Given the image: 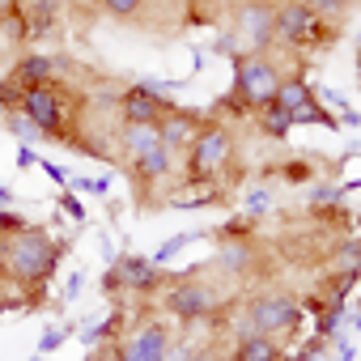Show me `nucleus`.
<instances>
[{"mask_svg": "<svg viewBox=\"0 0 361 361\" xmlns=\"http://www.w3.org/2000/svg\"><path fill=\"white\" fill-rule=\"evenodd\" d=\"M272 22H276V9H268V5H247V9H238V30H247L255 47H264V43L272 39Z\"/></svg>", "mask_w": 361, "mask_h": 361, "instance_id": "nucleus-11", "label": "nucleus"}, {"mask_svg": "<svg viewBox=\"0 0 361 361\" xmlns=\"http://www.w3.org/2000/svg\"><path fill=\"white\" fill-rule=\"evenodd\" d=\"M0 268H5V247H0Z\"/></svg>", "mask_w": 361, "mask_h": 361, "instance_id": "nucleus-34", "label": "nucleus"}, {"mask_svg": "<svg viewBox=\"0 0 361 361\" xmlns=\"http://www.w3.org/2000/svg\"><path fill=\"white\" fill-rule=\"evenodd\" d=\"M166 357H170V331L161 323H149V327L132 331L115 348V361H166Z\"/></svg>", "mask_w": 361, "mask_h": 361, "instance_id": "nucleus-5", "label": "nucleus"}, {"mask_svg": "<svg viewBox=\"0 0 361 361\" xmlns=\"http://www.w3.org/2000/svg\"><path fill=\"white\" fill-rule=\"evenodd\" d=\"M111 361H115V357H111Z\"/></svg>", "mask_w": 361, "mask_h": 361, "instance_id": "nucleus-37", "label": "nucleus"}, {"mask_svg": "<svg viewBox=\"0 0 361 361\" xmlns=\"http://www.w3.org/2000/svg\"><path fill=\"white\" fill-rule=\"evenodd\" d=\"M357 327H361V314H357Z\"/></svg>", "mask_w": 361, "mask_h": 361, "instance_id": "nucleus-36", "label": "nucleus"}, {"mask_svg": "<svg viewBox=\"0 0 361 361\" xmlns=\"http://www.w3.org/2000/svg\"><path fill=\"white\" fill-rule=\"evenodd\" d=\"M336 259H340V268H344L348 276H357V272H361V243H344Z\"/></svg>", "mask_w": 361, "mask_h": 361, "instance_id": "nucleus-21", "label": "nucleus"}, {"mask_svg": "<svg viewBox=\"0 0 361 361\" xmlns=\"http://www.w3.org/2000/svg\"><path fill=\"white\" fill-rule=\"evenodd\" d=\"M293 361H323V344L314 340V344H310V348H306L302 357H293Z\"/></svg>", "mask_w": 361, "mask_h": 361, "instance_id": "nucleus-28", "label": "nucleus"}, {"mask_svg": "<svg viewBox=\"0 0 361 361\" xmlns=\"http://www.w3.org/2000/svg\"><path fill=\"white\" fill-rule=\"evenodd\" d=\"M340 323H344V298H336V302L327 306V314L319 319V336H331Z\"/></svg>", "mask_w": 361, "mask_h": 361, "instance_id": "nucleus-20", "label": "nucleus"}, {"mask_svg": "<svg viewBox=\"0 0 361 361\" xmlns=\"http://www.w3.org/2000/svg\"><path fill=\"white\" fill-rule=\"evenodd\" d=\"M30 361H43V357H30Z\"/></svg>", "mask_w": 361, "mask_h": 361, "instance_id": "nucleus-35", "label": "nucleus"}, {"mask_svg": "<svg viewBox=\"0 0 361 361\" xmlns=\"http://www.w3.org/2000/svg\"><path fill=\"white\" fill-rule=\"evenodd\" d=\"M64 94L56 90V85H39V90H26V98H22V115L39 128V132H64Z\"/></svg>", "mask_w": 361, "mask_h": 361, "instance_id": "nucleus-3", "label": "nucleus"}, {"mask_svg": "<svg viewBox=\"0 0 361 361\" xmlns=\"http://www.w3.org/2000/svg\"><path fill=\"white\" fill-rule=\"evenodd\" d=\"M9 128H13V136H22V140H39V136H43V132H39L22 111H13V115H9Z\"/></svg>", "mask_w": 361, "mask_h": 361, "instance_id": "nucleus-23", "label": "nucleus"}, {"mask_svg": "<svg viewBox=\"0 0 361 361\" xmlns=\"http://www.w3.org/2000/svg\"><path fill=\"white\" fill-rule=\"evenodd\" d=\"M22 98H26V90H22L18 81L0 85V111H13V106H22Z\"/></svg>", "mask_w": 361, "mask_h": 361, "instance_id": "nucleus-24", "label": "nucleus"}, {"mask_svg": "<svg viewBox=\"0 0 361 361\" xmlns=\"http://www.w3.org/2000/svg\"><path fill=\"white\" fill-rule=\"evenodd\" d=\"M230 153H234L230 132H226V128H209V132H200L196 145H192V170L209 178V174H217V170L230 161Z\"/></svg>", "mask_w": 361, "mask_h": 361, "instance_id": "nucleus-6", "label": "nucleus"}, {"mask_svg": "<svg viewBox=\"0 0 361 361\" xmlns=\"http://www.w3.org/2000/svg\"><path fill=\"white\" fill-rule=\"evenodd\" d=\"M60 344H64V331H60V327H51V331L39 340V357H43V353H56Z\"/></svg>", "mask_w": 361, "mask_h": 361, "instance_id": "nucleus-26", "label": "nucleus"}, {"mask_svg": "<svg viewBox=\"0 0 361 361\" xmlns=\"http://www.w3.org/2000/svg\"><path fill=\"white\" fill-rule=\"evenodd\" d=\"M192 238H196V234H174L170 243H161V247H157V255H153V268H157V264H166L170 255H178V251H183V247H188Z\"/></svg>", "mask_w": 361, "mask_h": 361, "instance_id": "nucleus-22", "label": "nucleus"}, {"mask_svg": "<svg viewBox=\"0 0 361 361\" xmlns=\"http://www.w3.org/2000/svg\"><path fill=\"white\" fill-rule=\"evenodd\" d=\"M281 111H289V119L302 111V106H310V85L302 81V77H289V81H281V90H276V98H272Z\"/></svg>", "mask_w": 361, "mask_h": 361, "instance_id": "nucleus-14", "label": "nucleus"}, {"mask_svg": "<svg viewBox=\"0 0 361 361\" xmlns=\"http://www.w3.org/2000/svg\"><path fill=\"white\" fill-rule=\"evenodd\" d=\"M13 81L22 90H39V85H51V60L47 56H26L13 73Z\"/></svg>", "mask_w": 361, "mask_h": 361, "instance_id": "nucleus-13", "label": "nucleus"}, {"mask_svg": "<svg viewBox=\"0 0 361 361\" xmlns=\"http://www.w3.org/2000/svg\"><path fill=\"white\" fill-rule=\"evenodd\" d=\"M247 264H251V247H247V243H226V251H221V268L238 272V268H247Z\"/></svg>", "mask_w": 361, "mask_h": 361, "instance_id": "nucleus-19", "label": "nucleus"}, {"mask_svg": "<svg viewBox=\"0 0 361 361\" xmlns=\"http://www.w3.org/2000/svg\"><path fill=\"white\" fill-rule=\"evenodd\" d=\"M166 111H170V102L157 98V94H149V90H140V85H132V90L119 94V115H123V123H161Z\"/></svg>", "mask_w": 361, "mask_h": 361, "instance_id": "nucleus-10", "label": "nucleus"}, {"mask_svg": "<svg viewBox=\"0 0 361 361\" xmlns=\"http://www.w3.org/2000/svg\"><path fill=\"white\" fill-rule=\"evenodd\" d=\"M298 319V302L289 293H264L251 302V336H276Z\"/></svg>", "mask_w": 361, "mask_h": 361, "instance_id": "nucleus-4", "label": "nucleus"}, {"mask_svg": "<svg viewBox=\"0 0 361 361\" xmlns=\"http://www.w3.org/2000/svg\"><path fill=\"white\" fill-rule=\"evenodd\" d=\"M276 90H281V73L272 60H264V56L238 60V98L247 106H268L276 98Z\"/></svg>", "mask_w": 361, "mask_h": 361, "instance_id": "nucleus-2", "label": "nucleus"}, {"mask_svg": "<svg viewBox=\"0 0 361 361\" xmlns=\"http://www.w3.org/2000/svg\"><path fill=\"white\" fill-rule=\"evenodd\" d=\"M289 128H293V119H289V111H281L276 102H268V106H264V132L281 140V136H285Z\"/></svg>", "mask_w": 361, "mask_h": 361, "instance_id": "nucleus-18", "label": "nucleus"}, {"mask_svg": "<svg viewBox=\"0 0 361 361\" xmlns=\"http://www.w3.org/2000/svg\"><path fill=\"white\" fill-rule=\"evenodd\" d=\"M9 200H13V192H9V188H0V209H5Z\"/></svg>", "mask_w": 361, "mask_h": 361, "instance_id": "nucleus-32", "label": "nucleus"}, {"mask_svg": "<svg viewBox=\"0 0 361 361\" xmlns=\"http://www.w3.org/2000/svg\"><path fill=\"white\" fill-rule=\"evenodd\" d=\"M56 259H60V247L43 230H18V238H9L5 247V272L13 281H43L51 276Z\"/></svg>", "mask_w": 361, "mask_h": 361, "instance_id": "nucleus-1", "label": "nucleus"}, {"mask_svg": "<svg viewBox=\"0 0 361 361\" xmlns=\"http://www.w3.org/2000/svg\"><path fill=\"white\" fill-rule=\"evenodd\" d=\"M157 128H161V145H196V136H200L188 115H170V119H161Z\"/></svg>", "mask_w": 361, "mask_h": 361, "instance_id": "nucleus-17", "label": "nucleus"}, {"mask_svg": "<svg viewBox=\"0 0 361 361\" xmlns=\"http://www.w3.org/2000/svg\"><path fill=\"white\" fill-rule=\"evenodd\" d=\"M30 161H35V153H30V149L22 145V149H18V166H30Z\"/></svg>", "mask_w": 361, "mask_h": 361, "instance_id": "nucleus-31", "label": "nucleus"}, {"mask_svg": "<svg viewBox=\"0 0 361 361\" xmlns=\"http://www.w3.org/2000/svg\"><path fill=\"white\" fill-rule=\"evenodd\" d=\"M272 35L281 43H306L319 35V18L310 5H281L276 9V22H272Z\"/></svg>", "mask_w": 361, "mask_h": 361, "instance_id": "nucleus-7", "label": "nucleus"}, {"mask_svg": "<svg viewBox=\"0 0 361 361\" xmlns=\"http://www.w3.org/2000/svg\"><path fill=\"white\" fill-rule=\"evenodd\" d=\"M140 5H136V0H106V13L111 18H132Z\"/></svg>", "mask_w": 361, "mask_h": 361, "instance_id": "nucleus-25", "label": "nucleus"}, {"mask_svg": "<svg viewBox=\"0 0 361 361\" xmlns=\"http://www.w3.org/2000/svg\"><path fill=\"white\" fill-rule=\"evenodd\" d=\"M43 170H47V174H51V178H56V183H68V174H64V170H60V166H51V161H47V166H43Z\"/></svg>", "mask_w": 361, "mask_h": 361, "instance_id": "nucleus-30", "label": "nucleus"}, {"mask_svg": "<svg viewBox=\"0 0 361 361\" xmlns=\"http://www.w3.org/2000/svg\"><path fill=\"white\" fill-rule=\"evenodd\" d=\"M123 149H128L132 161L153 153V149H161V128L157 123H123Z\"/></svg>", "mask_w": 361, "mask_h": 361, "instance_id": "nucleus-12", "label": "nucleus"}, {"mask_svg": "<svg viewBox=\"0 0 361 361\" xmlns=\"http://www.w3.org/2000/svg\"><path fill=\"white\" fill-rule=\"evenodd\" d=\"M213 289L209 285H200V281H188V285H174L170 293H166V306H170V314H178V319H204L209 310H213Z\"/></svg>", "mask_w": 361, "mask_h": 361, "instance_id": "nucleus-9", "label": "nucleus"}, {"mask_svg": "<svg viewBox=\"0 0 361 361\" xmlns=\"http://www.w3.org/2000/svg\"><path fill=\"white\" fill-rule=\"evenodd\" d=\"M157 281L161 272L153 268V259H140V255H123L106 272V289H153Z\"/></svg>", "mask_w": 361, "mask_h": 361, "instance_id": "nucleus-8", "label": "nucleus"}, {"mask_svg": "<svg viewBox=\"0 0 361 361\" xmlns=\"http://www.w3.org/2000/svg\"><path fill=\"white\" fill-rule=\"evenodd\" d=\"M9 230H22V221H18V217H9L5 209H0V238H5Z\"/></svg>", "mask_w": 361, "mask_h": 361, "instance_id": "nucleus-27", "label": "nucleus"}, {"mask_svg": "<svg viewBox=\"0 0 361 361\" xmlns=\"http://www.w3.org/2000/svg\"><path fill=\"white\" fill-rule=\"evenodd\" d=\"M132 166H136L132 174H136V178H145V183H153V178H166V174H170V149L161 145V149H153V153L136 157Z\"/></svg>", "mask_w": 361, "mask_h": 361, "instance_id": "nucleus-16", "label": "nucleus"}, {"mask_svg": "<svg viewBox=\"0 0 361 361\" xmlns=\"http://www.w3.org/2000/svg\"><path fill=\"white\" fill-rule=\"evenodd\" d=\"M234 361H281V348L272 336H247L234 348Z\"/></svg>", "mask_w": 361, "mask_h": 361, "instance_id": "nucleus-15", "label": "nucleus"}, {"mask_svg": "<svg viewBox=\"0 0 361 361\" xmlns=\"http://www.w3.org/2000/svg\"><path fill=\"white\" fill-rule=\"evenodd\" d=\"M247 209H251V213H264V209H268V196H264V192H255V196H251V204H247Z\"/></svg>", "mask_w": 361, "mask_h": 361, "instance_id": "nucleus-29", "label": "nucleus"}, {"mask_svg": "<svg viewBox=\"0 0 361 361\" xmlns=\"http://www.w3.org/2000/svg\"><path fill=\"white\" fill-rule=\"evenodd\" d=\"M188 361H217V357H188Z\"/></svg>", "mask_w": 361, "mask_h": 361, "instance_id": "nucleus-33", "label": "nucleus"}]
</instances>
